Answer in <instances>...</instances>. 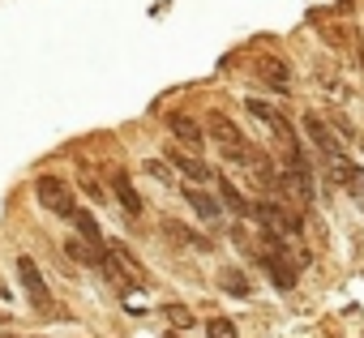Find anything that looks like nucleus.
<instances>
[{"instance_id":"nucleus-17","label":"nucleus","mask_w":364,"mask_h":338,"mask_svg":"<svg viewBox=\"0 0 364 338\" xmlns=\"http://www.w3.org/2000/svg\"><path fill=\"white\" fill-rule=\"evenodd\" d=\"M99 270H103V278H107V283H112V287H116V291H120V295H129V291H133V287H137V283H129V278H124V270H120V266H116V261H112V253H107V257H103V266H99Z\"/></svg>"},{"instance_id":"nucleus-7","label":"nucleus","mask_w":364,"mask_h":338,"mask_svg":"<svg viewBox=\"0 0 364 338\" xmlns=\"http://www.w3.org/2000/svg\"><path fill=\"white\" fill-rule=\"evenodd\" d=\"M330 176H334L338 189L364 197V167H355V163H347V158H334V163H330Z\"/></svg>"},{"instance_id":"nucleus-4","label":"nucleus","mask_w":364,"mask_h":338,"mask_svg":"<svg viewBox=\"0 0 364 338\" xmlns=\"http://www.w3.org/2000/svg\"><path fill=\"white\" fill-rule=\"evenodd\" d=\"M18 278H22L31 304H35L39 312H52V291H48V283H43V274H39V266H35L31 257H18Z\"/></svg>"},{"instance_id":"nucleus-12","label":"nucleus","mask_w":364,"mask_h":338,"mask_svg":"<svg viewBox=\"0 0 364 338\" xmlns=\"http://www.w3.org/2000/svg\"><path fill=\"white\" fill-rule=\"evenodd\" d=\"M65 253H69L77 266H103V257H107V249H90L82 236H69V240H65Z\"/></svg>"},{"instance_id":"nucleus-16","label":"nucleus","mask_w":364,"mask_h":338,"mask_svg":"<svg viewBox=\"0 0 364 338\" xmlns=\"http://www.w3.org/2000/svg\"><path fill=\"white\" fill-rule=\"evenodd\" d=\"M73 227L82 231V240H86L90 249H107V244H103V231H99V223H95V214L77 210V214H73Z\"/></svg>"},{"instance_id":"nucleus-14","label":"nucleus","mask_w":364,"mask_h":338,"mask_svg":"<svg viewBox=\"0 0 364 338\" xmlns=\"http://www.w3.org/2000/svg\"><path fill=\"white\" fill-rule=\"evenodd\" d=\"M107 253H112V261L124 270V278H129V283H146V270H141V261H137V257H133L124 244H112Z\"/></svg>"},{"instance_id":"nucleus-20","label":"nucleus","mask_w":364,"mask_h":338,"mask_svg":"<svg viewBox=\"0 0 364 338\" xmlns=\"http://www.w3.org/2000/svg\"><path fill=\"white\" fill-rule=\"evenodd\" d=\"M206 334H210V338H236V325H232L228 317H210V321H206Z\"/></svg>"},{"instance_id":"nucleus-15","label":"nucleus","mask_w":364,"mask_h":338,"mask_svg":"<svg viewBox=\"0 0 364 338\" xmlns=\"http://www.w3.org/2000/svg\"><path fill=\"white\" fill-rule=\"evenodd\" d=\"M185 197L193 202V210H198V214H202L206 223H219V214H223V206H219V202H215L210 193H202V189H185Z\"/></svg>"},{"instance_id":"nucleus-21","label":"nucleus","mask_w":364,"mask_h":338,"mask_svg":"<svg viewBox=\"0 0 364 338\" xmlns=\"http://www.w3.org/2000/svg\"><path fill=\"white\" fill-rule=\"evenodd\" d=\"M82 185H86V193H90L95 202H103V189H99V180L90 176V167H82Z\"/></svg>"},{"instance_id":"nucleus-5","label":"nucleus","mask_w":364,"mask_h":338,"mask_svg":"<svg viewBox=\"0 0 364 338\" xmlns=\"http://www.w3.org/2000/svg\"><path fill=\"white\" fill-rule=\"evenodd\" d=\"M304 133L313 137V146H317L330 163H334V158H343V141L334 137V129H330L321 116H313V111H309V116H304Z\"/></svg>"},{"instance_id":"nucleus-11","label":"nucleus","mask_w":364,"mask_h":338,"mask_svg":"<svg viewBox=\"0 0 364 338\" xmlns=\"http://www.w3.org/2000/svg\"><path fill=\"white\" fill-rule=\"evenodd\" d=\"M215 185H219V206H228V210L240 214V219H253V202H245V193H240L228 176H219Z\"/></svg>"},{"instance_id":"nucleus-23","label":"nucleus","mask_w":364,"mask_h":338,"mask_svg":"<svg viewBox=\"0 0 364 338\" xmlns=\"http://www.w3.org/2000/svg\"><path fill=\"white\" fill-rule=\"evenodd\" d=\"M0 338H18V334H0Z\"/></svg>"},{"instance_id":"nucleus-22","label":"nucleus","mask_w":364,"mask_h":338,"mask_svg":"<svg viewBox=\"0 0 364 338\" xmlns=\"http://www.w3.org/2000/svg\"><path fill=\"white\" fill-rule=\"evenodd\" d=\"M223 287H228V291H236V295H249V283H245V278H236V274H223Z\"/></svg>"},{"instance_id":"nucleus-9","label":"nucleus","mask_w":364,"mask_h":338,"mask_svg":"<svg viewBox=\"0 0 364 338\" xmlns=\"http://www.w3.org/2000/svg\"><path fill=\"white\" fill-rule=\"evenodd\" d=\"M257 77H262L266 86H274V90H287V86H291V69H287V60H279V56H262V60H257Z\"/></svg>"},{"instance_id":"nucleus-2","label":"nucleus","mask_w":364,"mask_h":338,"mask_svg":"<svg viewBox=\"0 0 364 338\" xmlns=\"http://www.w3.org/2000/svg\"><path fill=\"white\" fill-rule=\"evenodd\" d=\"M35 197H39V206L43 210H52V214H60V219H73L82 206H77V193L60 180V176H39L35 180Z\"/></svg>"},{"instance_id":"nucleus-8","label":"nucleus","mask_w":364,"mask_h":338,"mask_svg":"<svg viewBox=\"0 0 364 338\" xmlns=\"http://www.w3.org/2000/svg\"><path fill=\"white\" fill-rule=\"evenodd\" d=\"M202 133H210V141H219L223 150H232V146H240L245 137H240V129L223 116V111H210V120H206V129Z\"/></svg>"},{"instance_id":"nucleus-6","label":"nucleus","mask_w":364,"mask_h":338,"mask_svg":"<svg viewBox=\"0 0 364 338\" xmlns=\"http://www.w3.org/2000/svg\"><path fill=\"white\" fill-rule=\"evenodd\" d=\"M167 129H171V137H176L180 146H185L193 158L206 150V133H202V124H193L189 116H167Z\"/></svg>"},{"instance_id":"nucleus-1","label":"nucleus","mask_w":364,"mask_h":338,"mask_svg":"<svg viewBox=\"0 0 364 338\" xmlns=\"http://www.w3.org/2000/svg\"><path fill=\"white\" fill-rule=\"evenodd\" d=\"M245 107H249L253 120H262V124L270 129L274 150H279V158H283V172H291V167H304V158H300V141H296V133H291V120H287L274 103H262V99H245Z\"/></svg>"},{"instance_id":"nucleus-19","label":"nucleus","mask_w":364,"mask_h":338,"mask_svg":"<svg viewBox=\"0 0 364 338\" xmlns=\"http://www.w3.org/2000/svg\"><path fill=\"white\" fill-rule=\"evenodd\" d=\"M167 321H171L176 329H189V325H193V312H189L185 304H167Z\"/></svg>"},{"instance_id":"nucleus-3","label":"nucleus","mask_w":364,"mask_h":338,"mask_svg":"<svg viewBox=\"0 0 364 338\" xmlns=\"http://www.w3.org/2000/svg\"><path fill=\"white\" fill-rule=\"evenodd\" d=\"M279 197H287L291 210H304L313 202V176H309V167H291V172H279Z\"/></svg>"},{"instance_id":"nucleus-13","label":"nucleus","mask_w":364,"mask_h":338,"mask_svg":"<svg viewBox=\"0 0 364 338\" xmlns=\"http://www.w3.org/2000/svg\"><path fill=\"white\" fill-rule=\"evenodd\" d=\"M171 163L180 167V172H185L193 185H206V180H215V172H210V167L202 163V158H193V154H176V146H171Z\"/></svg>"},{"instance_id":"nucleus-18","label":"nucleus","mask_w":364,"mask_h":338,"mask_svg":"<svg viewBox=\"0 0 364 338\" xmlns=\"http://www.w3.org/2000/svg\"><path fill=\"white\" fill-rule=\"evenodd\" d=\"M163 231H167L171 240H180V244H198V249H210V240H202V236H193L189 227H180L176 219H163Z\"/></svg>"},{"instance_id":"nucleus-10","label":"nucleus","mask_w":364,"mask_h":338,"mask_svg":"<svg viewBox=\"0 0 364 338\" xmlns=\"http://www.w3.org/2000/svg\"><path fill=\"white\" fill-rule=\"evenodd\" d=\"M112 193L120 197V206H124L129 214H141V193L133 189V180H129L124 167H116V172H112Z\"/></svg>"}]
</instances>
